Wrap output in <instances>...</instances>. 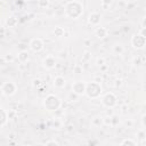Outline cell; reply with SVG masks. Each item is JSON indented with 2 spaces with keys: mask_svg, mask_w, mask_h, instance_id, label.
Returning <instances> with one entry per match:
<instances>
[{
  "mask_svg": "<svg viewBox=\"0 0 146 146\" xmlns=\"http://www.w3.org/2000/svg\"><path fill=\"white\" fill-rule=\"evenodd\" d=\"M65 16L71 19H78L83 14V6L78 0H71L64 6Z\"/></svg>",
  "mask_w": 146,
  "mask_h": 146,
  "instance_id": "6da1fadb",
  "label": "cell"
},
{
  "mask_svg": "<svg viewBox=\"0 0 146 146\" xmlns=\"http://www.w3.org/2000/svg\"><path fill=\"white\" fill-rule=\"evenodd\" d=\"M43 106L48 112H55L57 110H59V107L62 106V100L58 96L54 95V94H49L43 98Z\"/></svg>",
  "mask_w": 146,
  "mask_h": 146,
  "instance_id": "7a4b0ae2",
  "label": "cell"
},
{
  "mask_svg": "<svg viewBox=\"0 0 146 146\" xmlns=\"http://www.w3.org/2000/svg\"><path fill=\"white\" fill-rule=\"evenodd\" d=\"M103 92V88L100 86L99 82H96V81H91V82H88L87 83V87H86V96L90 99H97L98 97H100Z\"/></svg>",
  "mask_w": 146,
  "mask_h": 146,
  "instance_id": "3957f363",
  "label": "cell"
},
{
  "mask_svg": "<svg viewBox=\"0 0 146 146\" xmlns=\"http://www.w3.org/2000/svg\"><path fill=\"white\" fill-rule=\"evenodd\" d=\"M102 104L107 108H113L117 104V98L113 92H106L102 97Z\"/></svg>",
  "mask_w": 146,
  "mask_h": 146,
  "instance_id": "277c9868",
  "label": "cell"
},
{
  "mask_svg": "<svg viewBox=\"0 0 146 146\" xmlns=\"http://www.w3.org/2000/svg\"><path fill=\"white\" fill-rule=\"evenodd\" d=\"M16 91H17V86L11 81L3 82L1 86V92L3 96H7V97L13 96L16 94Z\"/></svg>",
  "mask_w": 146,
  "mask_h": 146,
  "instance_id": "5b68a950",
  "label": "cell"
},
{
  "mask_svg": "<svg viewBox=\"0 0 146 146\" xmlns=\"http://www.w3.org/2000/svg\"><path fill=\"white\" fill-rule=\"evenodd\" d=\"M146 44V38L143 36L139 32L133 34L132 38H131V46L135 48V49H143Z\"/></svg>",
  "mask_w": 146,
  "mask_h": 146,
  "instance_id": "8992f818",
  "label": "cell"
},
{
  "mask_svg": "<svg viewBox=\"0 0 146 146\" xmlns=\"http://www.w3.org/2000/svg\"><path fill=\"white\" fill-rule=\"evenodd\" d=\"M30 49L32 50V51H34V52H40L42 49H43V41H42V39H40V38H33L31 41H30Z\"/></svg>",
  "mask_w": 146,
  "mask_h": 146,
  "instance_id": "52a82bcc",
  "label": "cell"
},
{
  "mask_svg": "<svg viewBox=\"0 0 146 146\" xmlns=\"http://www.w3.org/2000/svg\"><path fill=\"white\" fill-rule=\"evenodd\" d=\"M86 87H87L86 82H83V81H75L72 84V91L75 92L79 96H82V95H86Z\"/></svg>",
  "mask_w": 146,
  "mask_h": 146,
  "instance_id": "ba28073f",
  "label": "cell"
},
{
  "mask_svg": "<svg viewBox=\"0 0 146 146\" xmlns=\"http://www.w3.org/2000/svg\"><path fill=\"white\" fill-rule=\"evenodd\" d=\"M100 21H102V15L99 13H97V11H92L88 16V22L92 26H98Z\"/></svg>",
  "mask_w": 146,
  "mask_h": 146,
  "instance_id": "9c48e42d",
  "label": "cell"
},
{
  "mask_svg": "<svg viewBox=\"0 0 146 146\" xmlns=\"http://www.w3.org/2000/svg\"><path fill=\"white\" fill-rule=\"evenodd\" d=\"M42 65H43L44 68L51 70V68H54L55 65H56V58H55L52 55H48V56H46V57L43 58Z\"/></svg>",
  "mask_w": 146,
  "mask_h": 146,
  "instance_id": "30bf717a",
  "label": "cell"
},
{
  "mask_svg": "<svg viewBox=\"0 0 146 146\" xmlns=\"http://www.w3.org/2000/svg\"><path fill=\"white\" fill-rule=\"evenodd\" d=\"M8 121H9V114L6 112V110L3 107H1L0 108V125H1V128H3Z\"/></svg>",
  "mask_w": 146,
  "mask_h": 146,
  "instance_id": "8fae6325",
  "label": "cell"
},
{
  "mask_svg": "<svg viewBox=\"0 0 146 146\" xmlns=\"http://www.w3.org/2000/svg\"><path fill=\"white\" fill-rule=\"evenodd\" d=\"M52 84L56 87V88H64L65 87V84H66V81H65V79H64V76H62V75H58V76H56L55 79H54V81H52Z\"/></svg>",
  "mask_w": 146,
  "mask_h": 146,
  "instance_id": "7c38bea8",
  "label": "cell"
},
{
  "mask_svg": "<svg viewBox=\"0 0 146 146\" xmlns=\"http://www.w3.org/2000/svg\"><path fill=\"white\" fill-rule=\"evenodd\" d=\"M95 35L98 38V39H105L107 36V30L105 27H102V26H97L96 30H95Z\"/></svg>",
  "mask_w": 146,
  "mask_h": 146,
  "instance_id": "4fadbf2b",
  "label": "cell"
},
{
  "mask_svg": "<svg viewBox=\"0 0 146 146\" xmlns=\"http://www.w3.org/2000/svg\"><path fill=\"white\" fill-rule=\"evenodd\" d=\"M29 52H27V50H22V51H19L18 52V60L21 62V63H25V62H27L29 60Z\"/></svg>",
  "mask_w": 146,
  "mask_h": 146,
  "instance_id": "5bb4252c",
  "label": "cell"
},
{
  "mask_svg": "<svg viewBox=\"0 0 146 146\" xmlns=\"http://www.w3.org/2000/svg\"><path fill=\"white\" fill-rule=\"evenodd\" d=\"M17 23H18V19H17L15 16H10V17H8L7 21H6V24H7L8 27H14V26L17 25Z\"/></svg>",
  "mask_w": 146,
  "mask_h": 146,
  "instance_id": "9a60e30c",
  "label": "cell"
},
{
  "mask_svg": "<svg viewBox=\"0 0 146 146\" xmlns=\"http://www.w3.org/2000/svg\"><path fill=\"white\" fill-rule=\"evenodd\" d=\"M112 3H113V0H102L100 1V7L104 10H108L111 8Z\"/></svg>",
  "mask_w": 146,
  "mask_h": 146,
  "instance_id": "2e32d148",
  "label": "cell"
},
{
  "mask_svg": "<svg viewBox=\"0 0 146 146\" xmlns=\"http://www.w3.org/2000/svg\"><path fill=\"white\" fill-rule=\"evenodd\" d=\"M50 5V0H38V7L41 9L48 8Z\"/></svg>",
  "mask_w": 146,
  "mask_h": 146,
  "instance_id": "e0dca14e",
  "label": "cell"
},
{
  "mask_svg": "<svg viewBox=\"0 0 146 146\" xmlns=\"http://www.w3.org/2000/svg\"><path fill=\"white\" fill-rule=\"evenodd\" d=\"M54 34H55V36H57V38L63 36V35H64V29L60 27V26H56V27L54 29Z\"/></svg>",
  "mask_w": 146,
  "mask_h": 146,
  "instance_id": "ac0fdd59",
  "label": "cell"
},
{
  "mask_svg": "<svg viewBox=\"0 0 146 146\" xmlns=\"http://www.w3.org/2000/svg\"><path fill=\"white\" fill-rule=\"evenodd\" d=\"M113 52H114L115 55H121V54L123 52V47H122L121 44H115V46H113Z\"/></svg>",
  "mask_w": 146,
  "mask_h": 146,
  "instance_id": "d6986e66",
  "label": "cell"
},
{
  "mask_svg": "<svg viewBox=\"0 0 146 146\" xmlns=\"http://www.w3.org/2000/svg\"><path fill=\"white\" fill-rule=\"evenodd\" d=\"M137 143L132 139H123L122 141H120V145H131V146H135Z\"/></svg>",
  "mask_w": 146,
  "mask_h": 146,
  "instance_id": "ffe728a7",
  "label": "cell"
},
{
  "mask_svg": "<svg viewBox=\"0 0 146 146\" xmlns=\"http://www.w3.org/2000/svg\"><path fill=\"white\" fill-rule=\"evenodd\" d=\"M103 123L106 125H112V116H105L103 117Z\"/></svg>",
  "mask_w": 146,
  "mask_h": 146,
  "instance_id": "44dd1931",
  "label": "cell"
},
{
  "mask_svg": "<svg viewBox=\"0 0 146 146\" xmlns=\"http://www.w3.org/2000/svg\"><path fill=\"white\" fill-rule=\"evenodd\" d=\"M40 86H43V83L41 82V80H39V79H35V80H33V87H35V88H39Z\"/></svg>",
  "mask_w": 146,
  "mask_h": 146,
  "instance_id": "7402d4cb",
  "label": "cell"
},
{
  "mask_svg": "<svg viewBox=\"0 0 146 146\" xmlns=\"http://www.w3.org/2000/svg\"><path fill=\"white\" fill-rule=\"evenodd\" d=\"M46 145H56V146H59L60 144L57 141V140H55V139H51V140H48V141H46L44 143Z\"/></svg>",
  "mask_w": 146,
  "mask_h": 146,
  "instance_id": "603a6c76",
  "label": "cell"
},
{
  "mask_svg": "<svg viewBox=\"0 0 146 146\" xmlns=\"http://www.w3.org/2000/svg\"><path fill=\"white\" fill-rule=\"evenodd\" d=\"M137 136H138V138L144 139V138H146V132H145L144 130H140V131L137 132Z\"/></svg>",
  "mask_w": 146,
  "mask_h": 146,
  "instance_id": "cb8c5ba5",
  "label": "cell"
},
{
  "mask_svg": "<svg viewBox=\"0 0 146 146\" xmlns=\"http://www.w3.org/2000/svg\"><path fill=\"white\" fill-rule=\"evenodd\" d=\"M96 64H97L98 66H102V65H104V64H105V59H104L103 57H102V58H97Z\"/></svg>",
  "mask_w": 146,
  "mask_h": 146,
  "instance_id": "d4e9b609",
  "label": "cell"
},
{
  "mask_svg": "<svg viewBox=\"0 0 146 146\" xmlns=\"http://www.w3.org/2000/svg\"><path fill=\"white\" fill-rule=\"evenodd\" d=\"M74 72H75L76 74L82 73V67H81L80 65H75V66H74Z\"/></svg>",
  "mask_w": 146,
  "mask_h": 146,
  "instance_id": "484cf974",
  "label": "cell"
},
{
  "mask_svg": "<svg viewBox=\"0 0 146 146\" xmlns=\"http://www.w3.org/2000/svg\"><path fill=\"white\" fill-rule=\"evenodd\" d=\"M5 59H6V62H11L14 59V56L11 54H7V55H5Z\"/></svg>",
  "mask_w": 146,
  "mask_h": 146,
  "instance_id": "4316f807",
  "label": "cell"
},
{
  "mask_svg": "<svg viewBox=\"0 0 146 146\" xmlns=\"http://www.w3.org/2000/svg\"><path fill=\"white\" fill-rule=\"evenodd\" d=\"M92 123H95V124H100V123H103V119L102 117H96V119H94V121H92Z\"/></svg>",
  "mask_w": 146,
  "mask_h": 146,
  "instance_id": "83f0119b",
  "label": "cell"
},
{
  "mask_svg": "<svg viewBox=\"0 0 146 146\" xmlns=\"http://www.w3.org/2000/svg\"><path fill=\"white\" fill-rule=\"evenodd\" d=\"M141 124H143V127L146 129V114H144L143 117H141Z\"/></svg>",
  "mask_w": 146,
  "mask_h": 146,
  "instance_id": "f1b7e54d",
  "label": "cell"
},
{
  "mask_svg": "<svg viewBox=\"0 0 146 146\" xmlns=\"http://www.w3.org/2000/svg\"><path fill=\"white\" fill-rule=\"evenodd\" d=\"M139 33H140L143 36H145V38H146V27H141V29H140V31H139Z\"/></svg>",
  "mask_w": 146,
  "mask_h": 146,
  "instance_id": "f546056e",
  "label": "cell"
},
{
  "mask_svg": "<svg viewBox=\"0 0 146 146\" xmlns=\"http://www.w3.org/2000/svg\"><path fill=\"white\" fill-rule=\"evenodd\" d=\"M141 27H146V16L141 19Z\"/></svg>",
  "mask_w": 146,
  "mask_h": 146,
  "instance_id": "4dcf8cb0",
  "label": "cell"
}]
</instances>
